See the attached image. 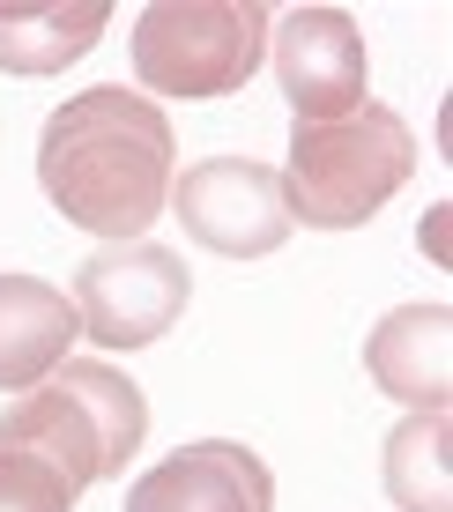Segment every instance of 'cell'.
I'll use <instances>...</instances> for the list:
<instances>
[{
    "instance_id": "1",
    "label": "cell",
    "mask_w": 453,
    "mask_h": 512,
    "mask_svg": "<svg viewBox=\"0 0 453 512\" xmlns=\"http://www.w3.org/2000/svg\"><path fill=\"white\" fill-rule=\"evenodd\" d=\"M179 141L156 97H134L119 82L67 97L38 134V186L75 231L104 245H134L171 208Z\"/></svg>"
},
{
    "instance_id": "2",
    "label": "cell",
    "mask_w": 453,
    "mask_h": 512,
    "mask_svg": "<svg viewBox=\"0 0 453 512\" xmlns=\"http://www.w3.org/2000/svg\"><path fill=\"white\" fill-rule=\"evenodd\" d=\"M409 171H416V134L387 104H357L350 119H327V127H290V164H283L290 223L357 231L409 186Z\"/></svg>"
},
{
    "instance_id": "3",
    "label": "cell",
    "mask_w": 453,
    "mask_h": 512,
    "mask_svg": "<svg viewBox=\"0 0 453 512\" xmlns=\"http://www.w3.org/2000/svg\"><path fill=\"white\" fill-rule=\"evenodd\" d=\"M268 30L260 0H156L134 15V75L149 97H231L268 60Z\"/></svg>"
},
{
    "instance_id": "4",
    "label": "cell",
    "mask_w": 453,
    "mask_h": 512,
    "mask_svg": "<svg viewBox=\"0 0 453 512\" xmlns=\"http://www.w3.org/2000/svg\"><path fill=\"white\" fill-rule=\"evenodd\" d=\"M186 297H194V275L171 245H97L90 260L75 268V312L82 334L97 349H149L179 327Z\"/></svg>"
},
{
    "instance_id": "5",
    "label": "cell",
    "mask_w": 453,
    "mask_h": 512,
    "mask_svg": "<svg viewBox=\"0 0 453 512\" xmlns=\"http://www.w3.org/2000/svg\"><path fill=\"white\" fill-rule=\"evenodd\" d=\"M171 216L186 223L194 245L223 260H268L298 231L283 201V171L253 164V156H208L186 179H171Z\"/></svg>"
},
{
    "instance_id": "6",
    "label": "cell",
    "mask_w": 453,
    "mask_h": 512,
    "mask_svg": "<svg viewBox=\"0 0 453 512\" xmlns=\"http://www.w3.org/2000/svg\"><path fill=\"white\" fill-rule=\"evenodd\" d=\"M268 52H275V82H283L298 127H327V119H350L372 82L364 67V30L350 23L342 8H298L268 30Z\"/></svg>"
},
{
    "instance_id": "7",
    "label": "cell",
    "mask_w": 453,
    "mask_h": 512,
    "mask_svg": "<svg viewBox=\"0 0 453 512\" xmlns=\"http://www.w3.org/2000/svg\"><path fill=\"white\" fill-rule=\"evenodd\" d=\"M119 512H275V475L238 438H201L156 461Z\"/></svg>"
},
{
    "instance_id": "8",
    "label": "cell",
    "mask_w": 453,
    "mask_h": 512,
    "mask_svg": "<svg viewBox=\"0 0 453 512\" xmlns=\"http://www.w3.org/2000/svg\"><path fill=\"white\" fill-rule=\"evenodd\" d=\"M364 372L409 416H446L453 394V312L446 305H394L364 334Z\"/></svg>"
},
{
    "instance_id": "9",
    "label": "cell",
    "mask_w": 453,
    "mask_h": 512,
    "mask_svg": "<svg viewBox=\"0 0 453 512\" xmlns=\"http://www.w3.org/2000/svg\"><path fill=\"white\" fill-rule=\"evenodd\" d=\"M82 334V312L67 290L0 268V394H30L67 364V342Z\"/></svg>"
},
{
    "instance_id": "10",
    "label": "cell",
    "mask_w": 453,
    "mask_h": 512,
    "mask_svg": "<svg viewBox=\"0 0 453 512\" xmlns=\"http://www.w3.org/2000/svg\"><path fill=\"white\" fill-rule=\"evenodd\" d=\"M104 30V0H0V75H60Z\"/></svg>"
},
{
    "instance_id": "11",
    "label": "cell",
    "mask_w": 453,
    "mask_h": 512,
    "mask_svg": "<svg viewBox=\"0 0 453 512\" xmlns=\"http://www.w3.org/2000/svg\"><path fill=\"white\" fill-rule=\"evenodd\" d=\"M453 431L446 416H409L402 431L379 453V475H387L394 512H453Z\"/></svg>"
},
{
    "instance_id": "12",
    "label": "cell",
    "mask_w": 453,
    "mask_h": 512,
    "mask_svg": "<svg viewBox=\"0 0 453 512\" xmlns=\"http://www.w3.org/2000/svg\"><path fill=\"white\" fill-rule=\"evenodd\" d=\"M82 483L23 446H0V512H75Z\"/></svg>"
}]
</instances>
